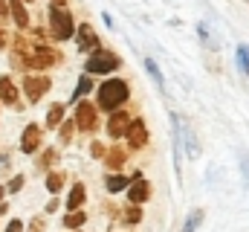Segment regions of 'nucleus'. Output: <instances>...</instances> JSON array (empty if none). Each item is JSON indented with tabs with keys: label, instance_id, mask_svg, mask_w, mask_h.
Returning <instances> with one entry per match:
<instances>
[{
	"label": "nucleus",
	"instance_id": "f257e3e1",
	"mask_svg": "<svg viewBox=\"0 0 249 232\" xmlns=\"http://www.w3.org/2000/svg\"><path fill=\"white\" fill-rule=\"evenodd\" d=\"M127 96H130L127 81H122V78H107L102 84V90H99V108H105V111L113 114L122 102H127Z\"/></svg>",
	"mask_w": 249,
	"mask_h": 232
},
{
	"label": "nucleus",
	"instance_id": "f03ea898",
	"mask_svg": "<svg viewBox=\"0 0 249 232\" xmlns=\"http://www.w3.org/2000/svg\"><path fill=\"white\" fill-rule=\"evenodd\" d=\"M50 29H53V38H55V41L72 38L75 23H72V18H70L67 9H61V6H53V9H50Z\"/></svg>",
	"mask_w": 249,
	"mask_h": 232
},
{
	"label": "nucleus",
	"instance_id": "7ed1b4c3",
	"mask_svg": "<svg viewBox=\"0 0 249 232\" xmlns=\"http://www.w3.org/2000/svg\"><path fill=\"white\" fill-rule=\"evenodd\" d=\"M122 61L113 56V53H107V50H96L93 56L87 58V76L90 73H99V76H105V73H110V70H116Z\"/></svg>",
	"mask_w": 249,
	"mask_h": 232
},
{
	"label": "nucleus",
	"instance_id": "20e7f679",
	"mask_svg": "<svg viewBox=\"0 0 249 232\" xmlns=\"http://www.w3.org/2000/svg\"><path fill=\"white\" fill-rule=\"evenodd\" d=\"M23 90H26L29 102H38V99L50 90V78H47V76H26V78H23Z\"/></svg>",
	"mask_w": 249,
	"mask_h": 232
},
{
	"label": "nucleus",
	"instance_id": "39448f33",
	"mask_svg": "<svg viewBox=\"0 0 249 232\" xmlns=\"http://www.w3.org/2000/svg\"><path fill=\"white\" fill-rule=\"evenodd\" d=\"M96 105H90V102H81L78 108H75V128H81V131H93L96 128Z\"/></svg>",
	"mask_w": 249,
	"mask_h": 232
},
{
	"label": "nucleus",
	"instance_id": "423d86ee",
	"mask_svg": "<svg viewBox=\"0 0 249 232\" xmlns=\"http://www.w3.org/2000/svg\"><path fill=\"white\" fill-rule=\"evenodd\" d=\"M130 114H124V111H113V116L107 119V134L113 136V139H119V136H124L127 134V128H130Z\"/></svg>",
	"mask_w": 249,
	"mask_h": 232
},
{
	"label": "nucleus",
	"instance_id": "0eeeda50",
	"mask_svg": "<svg viewBox=\"0 0 249 232\" xmlns=\"http://www.w3.org/2000/svg\"><path fill=\"white\" fill-rule=\"evenodd\" d=\"M124 136H127L130 148H145V145H148V128H145V122H142V119H133Z\"/></svg>",
	"mask_w": 249,
	"mask_h": 232
},
{
	"label": "nucleus",
	"instance_id": "6e6552de",
	"mask_svg": "<svg viewBox=\"0 0 249 232\" xmlns=\"http://www.w3.org/2000/svg\"><path fill=\"white\" fill-rule=\"evenodd\" d=\"M38 145H41V128L38 125H26V131L20 136V151L23 154H32Z\"/></svg>",
	"mask_w": 249,
	"mask_h": 232
},
{
	"label": "nucleus",
	"instance_id": "1a4fd4ad",
	"mask_svg": "<svg viewBox=\"0 0 249 232\" xmlns=\"http://www.w3.org/2000/svg\"><path fill=\"white\" fill-rule=\"evenodd\" d=\"M127 197H130V203H136V206H139V203H145V200L151 197V186H148L142 177H136V180L127 186Z\"/></svg>",
	"mask_w": 249,
	"mask_h": 232
},
{
	"label": "nucleus",
	"instance_id": "9d476101",
	"mask_svg": "<svg viewBox=\"0 0 249 232\" xmlns=\"http://www.w3.org/2000/svg\"><path fill=\"white\" fill-rule=\"evenodd\" d=\"M78 47L84 50V53H96L99 50V38H96V32L90 29V23H81V29H78Z\"/></svg>",
	"mask_w": 249,
	"mask_h": 232
},
{
	"label": "nucleus",
	"instance_id": "9b49d317",
	"mask_svg": "<svg viewBox=\"0 0 249 232\" xmlns=\"http://www.w3.org/2000/svg\"><path fill=\"white\" fill-rule=\"evenodd\" d=\"M0 99H3L6 105H18V90H15V84H12L9 76L0 78Z\"/></svg>",
	"mask_w": 249,
	"mask_h": 232
},
{
	"label": "nucleus",
	"instance_id": "f8f14e48",
	"mask_svg": "<svg viewBox=\"0 0 249 232\" xmlns=\"http://www.w3.org/2000/svg\"><path fill=\"white\" fill-rule=\"evenodd\" d=\"M9 9H12V18H15V23L23 29V26H29V15H26V9L20 6V0H9Z\"/></svg>",
	"mask_w": 249,
	"mask_h": 232
},
{
	"label": "nucleus",
	"instance_id": "ddd939ff",
	"mask_svg": "<svg viewBox=\"0 0 249 232\" xmlns=\"http://www.w3.org/2000/svg\"><path fill=\"white\" fill-rule=\"evenodd\" d=\"M84 186H72V192H70V197H67V209H81V203H84Z\"/></svg>",
	"mask_w": 249,
	"mask_h": 232
},
{
	"label": "nucleus",
	"instance_id": "4468645a",
	"mask_svg": "<svg viewBox=\"0 0 249 232\" xmlns=\"http://www.w3.org/2000/svg\"><path fill=\"white\" fill-rule=\"evenodd\" d=\"M107 166H110L113 172H119V169H122V166H124V151H122V148H110V151H107Z\"/></svg>",
	"mask_w": 249,
	"mask_h": 232
},
{
	"label": "nucleus",
	"instance_id": "2eb2a0df",
	"mask_svg": "<svg viewBox=\"0 0 249 232\" xmlns=\"http://www.w3.org/2000/svg\"><path fill=\"white\" fill-rule=\"evenodd\" d=\"M84 221H87V215H84L81 209H75V212H67V218H64V227H70V230H78Z\"/></svg>",
	"mask_w": 249,
	"mask_h": 232
},
{
	"label": "nucleus",
	"instance_id": "dca6fc26",
	"mask_svg": "<svg viewBox=\"0 0 249 232\" xmlns=\"http://www.w3.org/2000/svg\"><path fill=\"white\" fill-rule=\"evenodd\" d=\"M105 186H107V192H113V194H116V192H122V189H127V186H130V183H127V180H124L122 174H110V177H107V183H105Z\"/></svg>",
	"mask_w": 249,
	"mask_h": 232
},
{
	"label": "nucleus",
	"instance_id": "f3484780",
	"mask_svg": "<svg viewBox=\"0 0 249 232\" xmlns=\"http://www.w3.org/2000/svg\"><path fill=\"white\" fill-rule=\"evenodd\" d=\"M93 90V78L90 76H81L78 78V87H75V93H72V99H81V96H87Z\"/></svg>",
	"mask_w": 249,
	"mask_h": 232
},
{
	"label": "nucleus",
	"instance_id": "a211bd4d",
	"mask_svg": "<svg viewBox=\"0 0 249 232\" xmlns=\"http://www.w3.org/2000/svg\"><path fill=\"white\" fill-rule=\"evenodd\" d=\"M200 221H203V209H194V212L186 218V224H183V232H194L197 227H200Z\"/></svg>",
	"mask_w": 249,
	"mask_h": 232
},
{
	"label": "nucleus",
	"instance_id": "6ab92c4d",
	"mask_svg": "<svg viewBox=\"0 0 249 232\" xmlns=\"http://www.w3.org/2000/svg\"><path fill=\"white\" fill-rule=\"evenodd\" d=\"M61 116H64V105H53V108H50V116H47V125H50V128L61 125Z\"/></svg>",
	"mask_w": 249,
	"mask_h": 232
},
{
	"label": "nucleus",
	"instance_id": "aec40b11",
	"mask_svg": "<svg viewBox=\"0 0 249 232\" xmlns=\"http://www.w3.org/2000/svg\"><path fill=\"white\" fill-rule=\"evenodd\" d=\"M61 186H64V174H58V172H53L50 177H47V189L55 194V192H61Z\"/></svg>",
	"mask_w": 249,
	"mask_h": 232
},
{
	"label": "nucleus",
	"instance_id": "412c9836",
	"mask_svg": "<svg viewBox=\"0 0 249 232\" xmlns=\"http://www.w3.org/2000/svg\"><path fill=\"white\" fill-rule=\"evenodd\" d=\"M145 67H148V73H151V78H154V81H157V84H160V90H162V87H165V84H162V73H160V70H157V64H154V61H151V58H148V61H145Z\"/></svg>",
	"mask_w": 249,
	"mask_h": 232
},
{
	"label": "nucleus",
	"instance_id": "4be33fe9",
	"mask_svg": "<svg viewBox=\"0 0 249 232\" xmlns=\"http://www.w3.org/2000/svg\"><path fill=\"white\" fill-rule=\"evenodd\" d=\"M124 221H127V224H139V221H142V209H139V206L133 203V206H130V209L124 212Z\"/></svg>",
	"mask_w": 249,
	"mask_h": 232
},
{
	"label": "nucleus",
	"instance_id": "5701e85b",
	"mask_svg": "<svg viewBox=\"0 0 249 232\" xmlns=\"http://www.w3.org/2000/svg\"><path fill=\"white\" fill-rule=\"evenodd\" d=\"M238 64H241L244 73H249V47H241L238 50Z\"/></svg>",
	"mask_w": 249,
	"mask_h": 232
},
{
	"label": "nucleus",
	"instance_id": "b1692460",
	"mask_svg": "<svg viewBox=\"0 0 249 232\" xmlns=\"http://www.w3.org/2000/svg\"><path fill=\"white\" fill-rule=\"evenodd\" d=\"M23 189V174H18V177H12V183H9V192L15 194V192H20Z\"/></svg>",
	"mask_w": 249,
	"mask_h": 232
},
{
	"label": "nucleus",
	"instance_id": "393cba45",
	"mask_svg": "<svg viewBox=\"0 0 249 232\" xmlns=\"http://www.w3.org/2000/svg\"><path fill=\"white\" fill-rule=\"evenodd\" d=\"M70 136H72V122H67V125H61V139L67 142Z\"/></svg>",
	"mask_w": 249,
	"mask_h": 232
},
{
	"label": "nucleus",
	"instance_id": "a878e982",
	"mask_svg": "<svg viewBox=\"0 0 249 232\" xmlns=\"http://www.w3.org/2000/svg\"><path fill=\"white\" fill-rule=\"evenodd\" d=\"M53 160H55V151H53V148H50V151H47V154H44V157H41V163H38V166H50V163H53Z\"/></svg>",
	"mask_w": 249,
	"mask_h": 232
},
{
	"label": "nucleus",
	"instance_id": "bb28decb",
	"mask_svg": "<svg viewBox=\"0 0 249 232\" xmlns=\"http://www.w3.org/2000/svg\"><path fill=\"white\" fill-rule=\"evenodd\" d=\"M6 232H23V221H18V218H15V221L9 224V230H6Z\"/></svg>",
	"mask_w": 249,
	"mask_h": 232
},
{
	"label": "nucleus",
	"instance_id": "cd10ccee",
	"mask_svg": "<svg viewBox=\"0 0 249 232\" xmlns=\"http://www.w3.org/2000/svg\"><path fill=\"white\" fill-rule=\"evenodd\" d=\"M32 232H44V218H35L32 221V227H29Z\"/></svg>",
	"mask_w": 249,
	"mask_h": 232
},
{
	"label": "nucleus",
	"instance_id": "c85d7f7f",
	"mask_svg": "<svg viewBox=\"0 0 249 232\" xmlns=\"http://www.w3.org/2000/svg\"><path fill=\"white\" fill-rule=\"evenodd\" d=\"M9 12V0H0V15H6Z\"/></svg>",
	"mask_w": 249,
	"mask_h": 232
},
{
	"label": "nucleus",
	"instance_id": "c756f323",
	"mask_svg": "<svg viewBox=\"0 0 249 232\" xmlns=\"http://www.w3.org/2000/svg\"><path fill=\"white\" fill-rule=\"evenodd\" d=\"M6 41H9V38H6V32L0 29V47H6Z\"/></svg>",
	"mask_w": 249,
	"mask_h": 232
},
{
	"label": "nucleus",
	"instance_id": "7c9ffc66",
	"mask_svg": "<svg viewBox=\"0 0 249 232\" xmlns=\"http://www.w3.org/2000/svg\"><path fill=\"white\" fill-rule=\"evenodd\" d=\"M64 3H67V0H55V6H64Z\"/></svg>",
	"mask_w": 249,
	"mask_h": 232
},
{
	"label": "nucleus",
	"instance_id": "2f4dec72",
	"mask_svg": "<svg viewBox=\"0 0 249 232\" xmlns=\"http://www.w3.org/2000/svg\"><path fill=\"white\" fill-rule=\"evenodd\" d=\"M0 197H3V189H0Z\"/></svg>",
	"mask_w": 249,
	"mask_h": 232
}]
</instances>
